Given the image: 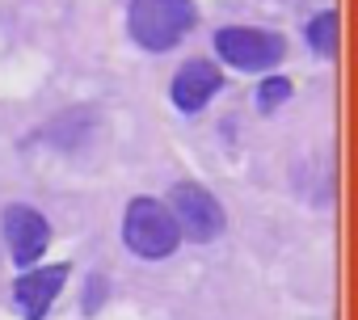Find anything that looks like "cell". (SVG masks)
Here are the masks:
<instances>
[{
    "mask_svg": "<svg viewBox=\"0 0 358 320\" xmlns=\"http://www.w3.org/2000/svg\"><path fill=\"white\" fill-rule=\"evenodd\" d=\"M173 224L177 232H186L190 240H215L224 232V207L203 190V186H173Z\"/></svg>",
    "mask_w": 358,
    "mask_h": 320,
    "instance_id": "cell-3",
    "label": "cell"
},
{
    "mask_svg": "<svg viewBox=\"0 0 358 320\" xmlns=\"http://www.w3.org/2000/svg\"><path fill=\"white\" fill-rule=\"evenodd\" d=\"M220 85H224V76H220L215 64H207V59H190L182 72L173 76V106H177V110H186V114H199V110L220 93Z\"/></svg>",
    "mask_w": 358,
    "mask_h": 320,
    "instance_id": "cell-6",
    "label": "cell"
},
{
    "mask_svg": "<svg viewBox=\"0 0 358 320\" xmlns=\"http://www.w3.org/2000/svg\"><path fill=\"white\" fill-rule=\"evenodd\" d=\"M291 97V80H282V76H274V80H266L262 89H257V106L262 110H274V106H282Z\"/></svg>",
    "mask_w": 358,
    "mask_h": 320,
    "instance_id": "cell-9",
    "label": "cell"
},
{
    "mask_svg": "<svg viewBox=\"0 0 358 320\" xmlns=\"http://www.w3.org/2000/svg\"><path fill=\"white\" fill-rule=\"evenodd\" d=\"M308 43H312V51L324 55V59L337 51V13H333V9L312 17V26H308Z\"/></svg>",
    "mask_w": 358,
    "mask_h": 320,
    "instance_id": "cell-8",
    "label": "cell"
},
{
    "mask_svg": "<svg viewBox=\"0 0 358 320\" xmlns=\"http://www.w3.org/2000/svg\"><path fill=\"white\" fill-rule=\"evenodd\" d=\"M122 236H127L131 253H139V257H169L177 249V240H182V232H177L169 207H160L156 198H135L127 207Z\"/></svg>",
    "mask_w": 358,
    "mask_h": 320,
    "instance_id": "cell-2",
    "label": "cell"
},
{
    "mask_svg": "<svg viewBox=\"0 0 358 320\" xmlns=\"http://www.w3.org/2000/svg\"><path fill=\"white\" fill-rule=\"evenodd\" d=\"M194 26L190 0H131V34L148 51L177 47Z\"/></svg>",
    "mask_w": 358,
    "mask_h": 320,
    "instance_id": "cell-1",
    "label": "cell"
},
{
    "mask_svg": "<svg viewBox=\"0 0 358 320\" xmlns=\"http://www.w3.org/2000/svg\"><path fill=\"white\" fill-rule=\"evenodd\" d=\"M64 278H68V266H47V270H30V274H22V278H17V286H13L17 307H22L30 320H43V316H47V307L55 303V295H59Z\"/></svg>",
    "mask_w": 358,
    "mask_h": 320,
    "instance_id": "cell-7",
    "label": "cell"
},
{
    "mask_svg": "<svg viewBox=\"0 0 358 320\" xmlns=\"http://www.w3.org/2000/svg\"><path fill=\"white\" fill-rule=\"evenodd\" d=\"M215 51L232 68L257 72V68H274L282 59V38L278 34H266V30H241V26H232V30H220L215 34Z\"/></svg>",
    "mask_w": 358,
    "mask_h": 320,
    "instance_id": "cell-4",
    "label": "cell"
},
{
    "mask_svg": "<svg viewBox=\"0 0 358 320\" xmlns=\"http://www.w3.org/2000/svg\"><path fill=\"white\" fill-rule=\"evenodd\" d=\"M5 240L13 249V261L17 266H30V261H38L47 253L51 228H47V219L34 207H9L5 211Z\"/></svg>",
    "mask_w": 358,
    "mask_h": 320,
    "instance_id": "cell-5",
    "label": "cell"
}]
</instances>
